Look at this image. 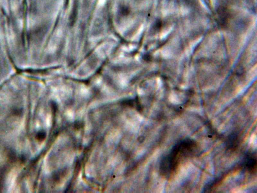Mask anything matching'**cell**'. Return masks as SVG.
<instances>
[{
  "instance_id": "cell-1",
  "label": "cell",
  "mask_w": 257,
  "mask_h": 193,
  "mask_svg": "<svg viewBox=\"0 0 257 193\" xmlns=\"http://www.w3.org/2000/svg\"><path fill=\"white\" fill-rule=\"evenodd\" d=\"M196 144L193 140L184 139L175 145L169 154L164 157L160 163V171L162 175L169 177L175 172L180 163L194 153Z\"/></svg>"
},
{
  "instance_id": "cell-2",
  "label": "cell",
  "mask_w": 257,
  "mask_h": 193,
  "mask_svg": "<svg viewBox=\"0 0 257 193\" xmlns=\"http://www.w3.org/2000/svg\"><path fill=\"white\" fill-rule=\"evenodd\" d=\"M245 166L249 172H255L257 168V159L256 156L253 154L248 155L246 157Z\"/></svg>"
},
{
  "instance_id": "cell-3",
  "label": "cell",
  "mask_w": 257,
  "mask_h": 193,
  "mask_svg": "<svg viewBox=\"0 0 257 193\" xmlns=\"http://www.w3.org/2000/svg\"><path fill=\"white\" fill-rule=\"evenodd\" d=\"M45 137V134L44 133L42 132L39 133L37 135V138L39 140L44 139Z\"/></svg>"
}]
</instances>
